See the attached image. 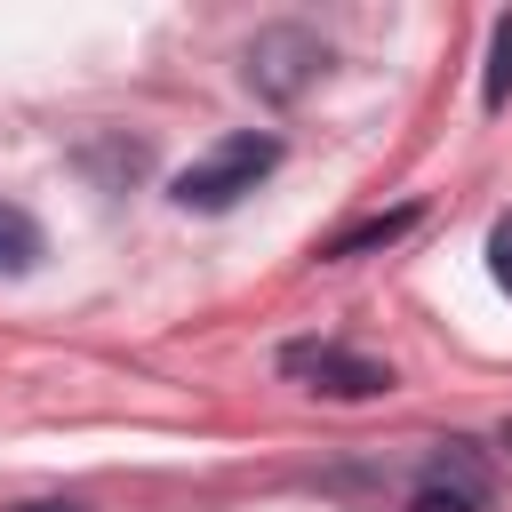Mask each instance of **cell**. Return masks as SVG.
<instances>
[{
    "label": "cell",
    "mask_w": 512,
    "mask_h": 512,
    "mask_svg": "<svg viewBox=\"0 0 512 512\" xmlns=\"http://www.w3.org/2000/svg\"><path fill=\"white\" fill-rule=\"evenodd\" d=\"M280 168V136H256V128H240V136H224L216 152H200L184 176H176V208H192V216H224V208H240L264 176Z\"/></svg>",
    "instance_id": "6da1fadb"
},
{
    "label": "cell",
    "mask_w": 512,
    "mask_h": 512,
    "mask_svg": "<svg viewBox=\"0 0 512 512\" xmlns=\"http://www.w3.org/2000/svg\"><path fill=\"white\" fill-rule=\"evenodd\" d=\"M320 64H328V40L304 32V24H264V32L248 40V88L272 96V104H296V96L320 80Z\"/></svg>",
    "instance_id": "7a4b0ae2"
},
{
    "label": "cell",
    "mask_w": 512,
    "mask_h": 512,
    "mask_svg": "<svg viewBox=\"0 0 512 512\" xmlns=\"http://www.w3.org/2000/svg\"><path fill=\"white\" fill-rule=\"evenodd\" d=\"M280 376H296V384H312L328 400H376V392H392V368L368 360V352H352V344H288Z\"/></svg>",
    "instance_id": "3957f363"
},
{
    "label": "cell",
    "mask_w": 512,
    "mask_h": 512,
    "mask_svg": "<svg viewBox=\"0 0 512 512\" xmlns=\"http://www.w3.org/2000/svg\"><path fill=\"white\" fill-rule=\"evenodd\" d=\"M408 224H416V208H392V216H360V224H352V232H336V240H328L320 256H328V264H344V256H368V248H392V240H400Z\"/></svg>",
    "instance_id": "277c9868"
},
{
    "label": "cell",
    "mask_w": 512,
    "mask_h": 512,
    "mask_svg": "<svg viewBox=\"0 0 512 512\" xmlns=\"http://www.w3.org/2000/svg\"><path fill=\"white\" fill-rule=\"evenodd\" d=\"M32 264H40V224L16 200H0V272H32Z\"/></svg>",
    "instance_id": "5b68a950"
},
{
    "label": "cell",
    "mask_w": 512,
    "mask_h": 512,
    "mask_svg": "<svg viewBox=\"0 0 512 512\" xmlns=\"http://www.w3.org/2000/svg\"><path fill=\"white\" fill-rule=\"evenodd\" d=\"M480 96L488 104L512 96V16H496V32H488V80H480Z\"/></svg>",
    "instance_id": "8992f818"
},
{
    "label": "cell",
    "mask_w": 512,
    "mask_h": 512,
    "mask_svg": "<svg viewBox=\"0 0 512 512\" xmlns=\"http://www.w3.org/2000/svg\"><path fill=\"white\" fill-rule=\"evenodd\" d=\"M488 272H496V280L512 288V216H504V224L488 232Z\"/></svg>",
    "instance_id": "52a82bcc"
},
{
    "label": "cell",
    "mask_w": 512,
    "mask_h": 512,
    "mask_svg": "<svg viewBox=\"0 0 512 512\" xmlns=\"http://www.w3.org/2000/svg\"><path fill=\"white\" fill-rule=\"evenodd\" d=\"M408 512H480V504H464V496H448V488H416Z\"/></svg>",
    "instance_id": "ba28073f"
},
{
    "label": "cell",
    "mask_w": 512,
    "mask_h": 512,
    "mask_svg": "<svg viewBox=\"0 0 512 512\" xmlns=\"http://www.w3.org/2000/svg\"><path fill=\"white\" fill-rule=\"evenodd\" d=\"M16 512H80V504H16Z\"/></svg>",
    "instance_id": "9c48e42d"
},
{
    "label": "cell",
    "mask_w": 512,
    "mask_h": 512,
    "mask_svg": "<svg viewBox=\"0 0 512 512\" xmlns=\"http://www.w3.org/2000/svg\"><path fill=\"white\" fill-rule=\"evenodd\" d=\"M504 448H512V432H504Z\"/></svg>",
    "instance_id": "30bf717a"
}]
</instances>
